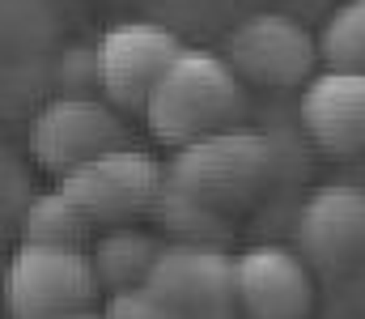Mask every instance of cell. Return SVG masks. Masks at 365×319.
Masks as SVG:
<instances>
[{
  "label": "cell",
  "mask_w": 365,
  "mask_h": 319,
  "mask_svg": "<svg viewBox=\"0 0 365 319\" xmlns=\"http://www.w3.org/2000/svg\"><path fill=\"white\" fill-rule=\"evenodd\" d=\"M276 145L264 132L225 128L204 141L175 149L166 162V192L191 201L195 209L234 221L238 213L259 205L276 179Z\"/></svg>",
  "instance_id": "6da1fadb"
},
{
  "label": "cell",
  "mask_w": 365,
  "mask_h": 319,
  "mask_svg": "<svg viewBox=\"0 0 365 319\" xmlns=\"http://www.w3.org/2000/svg\"><path fill=\"white\" fill-rule=\"evenodd\" d=\"M242 111H247V94L234 69L217 51L182 47L179 60L166 69V77L145 103V123L162 145L182 149L212 132L238 128Z\"/></svg>",
  "instance_id": "7a4b0ae2"
},
{
  "label": "cell",
  "mask_w": 365,
  "mask_h": 319,
  "mask_svg": "<svg viewBox=\"0 0 365 319\" xmlns=\"http://www.w3.org/2000/svg\"><path fill=\"white\" fill-rule=\"evenodd\" d=\"M162 188H166V166L136 145H119L60 179V192L81 209L93 230H119L153 217Z\"/></svg>",
  "instance_id": "3957f363"
},
{
  "label": "cell",
  "mask_w": 365,
  "mask_h": 319,
  "mask_svg": "<svg viewBox=\"0 0 365 319\" xmlns=\"http://www.w3.org/2000/svg\"><path fill=\"white\" fill-rule=\"evenodd\" d=\"M4 311L9 319H60L98 311L102 285L93 277L90 251L21 243L4 264Z\"/></svg>",
  "instance_id": "277c9868"
},
{
  "label": "cell",
  "mask_w": 365,
  "mask_h": 319,
  "mask_svg": "<svg viewBox=\"0 0 365 319\" xmlns=\"http://www.w3.org/2000/svg\"><path fill=\"white\" fill-rule=\"evenodd\" d=\"M221 60L242 86L293 90L306 86L319 69V34H310V26L289 13H251L230 30Z\"/></svg>",
  "instance_id": "5b68a950"
},
{
  "label": "cell",
  "mask_w": 365,
  "mask_h": 319,
  "mask_svg": "<svg viewBox=\"0 0 365 319\" xmlns=\"http://www.w3.org/2000/svg\"><path fill=\"white\" fill-rule=\"evenodd\" d=\"M182 39L158 21H115L93 47V73L102 98L119 115H145L149 94L179 60Z\"/></svg>",
  "instance_id": "8992f818"
},
{
  "label": "cell",
  "mask_w": 365,
  "mask_h": 319,
  "mask_svg": "<svg viewBox=\"0 0 365 319\" xmlns=\"http://www.w3.org/2000/svg\"><path fill=\"white\" fill-rule=\"evenodd\" d=\"M293 251L314 277L340 281L365 268V183H319L306 192Z\"/></svg>",
  "instance_id": "52a82bcc"
},
{
  "label": "cell",
  "mask_w": 365,
  "mask_h": 319,
  "mask_svg": "<svg viewBox=\"0 0 365 319\" xmlns=\"http://www.w3.org/2000/svg\"><path fill=\"white\" fill-rule=\"evenodd\" d=\"M119 145H128L123 115L93 94H60L43 103L38 115L30 119V158L56 179L73 175L77 166Z\"/></svg>",
  "instance_id": "ba28073f"
},
{
  "label": "cell",
  "mask_w": 365,
  "mask_h": 319,
  "mask_svg": "<svg viewBox=\"0 0 365 319\" xmlns=\"http://www.w3.org/2000/svg\"><path fill=\"white\" fill-rule=\"evenodd\" d=\"M145 285L182 319H238L234 255L217 243H162Z\"/></svg>",
  "instance_id": "9c48e42d"
},
{
  "label": "cell",
  "mask_w": 365,
  "mask_h": 319,
  "mask_svg": "<svg viewBox=\"0 0 365 319\" xmlns=\"http://www.w3.org/2000/svg\"><path fill=\"white\" fill-rule=\"evenodd\" d=\"M234 298L238 319H310L314 273L280 243H259L234 255Z\"/></svg>",
  "instance_id": "30bf717a"
},
{
  "label": "cell",
  "mask_w": 365,
  "mask_h": 319,
  "mask_svg": "<svg viewBox=\"0 0 365 319\" xmlns=\"http://www.w3.org/2000/svg\"><path fill=\"white\" fill-rule=\"evenodd\" d=\"M302 132L331 158L365 153V73L323 69L302 86Z\"/></svg>",
  "instance_id": "8fae6325"
},
{
  "label": "cell",
  "mask_w": 365,
  "mask_h": 319,
  "mask_svg": "<svg viewBox=\"0 0 365 319\" xmlns=\"http://www.w3.org/2000/svg\"><path fill=\"white\" fill-rule=\"evenodd\" d=\"M158 251H162V243L153 234H145L140 226L98 230L90 243V264H93V277H98L102 294H119V290L145 285L149 273H153Z\"/></svg>",
  "instance_id": "7c38bea8"
},
{
  "label": "cell",
  "mask_w": 365,
  "mask_h": 319,
  "mask_svg": "<svg viewBox=\"0 0 365 319\" xmlns=\"http://www.w3.org/2000/svg\"><path fill=\"white\" fill-rule=\"evenodd\" d=\"M90 221L81 217V209L60 192H43L26 205V217H21V243H38V247H68V251H90L93 243Z\"/></svg>",
  "instance_id": "4fadbf2b"
},
{
  "label": "cell",
  "mask_w": 365,
  "mask_h": 319,
  "mask_svg": "<svg viewBox=\"0 0 365 319\" xmlns=\"http://www.w3.org/2000/svg\"><path fill=\"white\" fill-rule=\"evenodd\" d=\"M319 60L327 69L365 73V0H344L319 30Z\"/></svg>",
  "instance_id": "5bb4252c"
},
{
  "label": "cell",
  "mask_w": 365,
  "mask_h": 319,
  "mask_svg": "<svg viewBox=\"0 0 365 319\" xmlns=\"http://www.w3.org/2000/svg\"><path fill=\"white\" fill-rule=\"evenodd\" d=\"M98 311H102V319H182L179 311H175V307H166L149 285L106 294V303H102Z\"/></svg>",
  "instance_id": "9a60e30c"
},
{
  "label": "cell",
  "mask_w": 365,
  "mask_h": 319,
  "mask_svg": "<svg viewBox=\"0 0 365 319\" xmlns=\"http://www.w3.org/2000/svg\"><path fill=\"white\" fill-rule=\"evenodd\" d=\"M60 319H102V311H77V315H60Z\"/></svg>",
  "instance_id": "2e32d148"
},
{
  "label": "cell",
  "mask_w": 365,
  "mask_h": 319,
  "mask_svg": "<svg viewBox=\"0 0 365 319\" xmlns=\"http://www.w3.org/2000/svg\"><path fill=\"white\" fill-rule=\"evenodd\" d=\"M361 273H365V268H361Z\"/></svg>",
  "instance_id": "e0dca14e"
}]
</instances>
